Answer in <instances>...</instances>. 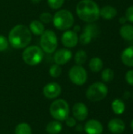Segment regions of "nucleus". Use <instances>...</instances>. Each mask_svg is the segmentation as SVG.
Wrapping results in <instances>:
<instances>
[{"label": "nucleus", "instance_id": "obj_13", "mask_svg": "<svg viewBox=\"0 0 133 134\" xmlns=\"http://www.w3.org/2000/svg\"><path fill=\"white\" fill-rule=\"evenodd\" d=\"M72 57V53L68 49H60L55 52L53 56L54 62L58 65L66 64Z\"/></svg>", "mask_w": 133, "mask_h": 134}, {"label": "nucleus", "instance_id": "obj_2", "mask_svg": "<svg viewBox=\"0 0 133 134\" xmlns=\"http://www.w3.org/2000/svg\"><path fill=\"white\" fill-rule=\"evenodd\" d=\"M78 16L86 23H94L100 18V7L93 0H81L76 6Z\"/></svg>", "mask_w": 133, "mask_h": 134}, {"label": "nucleus", "instance_id": "obj_26", "mask_svg": "<svg viewBox=\"0 0 133 134\" xmlns=\"http://www.w3.org/2000/svg\"><path fill=\"white\" fill-rule=\"evenodd\" d=\"M49 73L51 77L58 78L60 76V75L62 73V68H61L60 65H58L56 64H53L49 70Z\"/></svg>", "mask_w": 133, "mask_h": 134}, {"label": "nucleus", "instance_id": "obj_12", "mask_svg": "<svg viewBox=\"0 0 133 134\" xmlns=\"http://www.w3.org/2000/svg\"><path fill=\"white\" fill-rule=\"evenodd\" d=\"M72 113L75 119L82 122L87 119L88 115H89V110H88L87 106L85 104L82 102H78V103H76L73 106Z\"/></svg>", "mask_w": 133, "mask_h": 134}, {"label": "nucleus", "instance_id": "obj_10", "mask_svg": "<svg viewBox=\"0 0 133 134\" xmlns=\"http://www.w3.org/2000/svg\"><path fill=\"white\" fill-rule=\"evenodd\" d=\"M62 44L67 48H73L78 45V34L71 30H67L61 36Z\"/></svg>", "mask_w": 133, "mask_h": 134}, {"label": "nucleus", "instance_id": "obj_29", "mask_svg": "<svg viewBox=\"0 0 133 134\" xmlns=\"http://www.w3.org/2000/svg\"><path fill=\"white\" fill-rule=\"evenodd\" d=\"M9 46V41L4 36L0 35V52L5 51Z\"/></svg>", "mask_w": 133, "mask_h": 134}, {"label": "nucleus", "instance_id": "obj_9", "mask_svg": "<svg viewBox=\"0 0 133 134\" xmlns=\"http://www.w3.org/2000/svg\"><path fill=\"white\" fill-rule=\"evenodd\" d=\"M98 27L92 23H89L85 26L83 32L78 37V42L82 45H88L92 42L93 38H96L98 35Z\"/></svg>", "mask_w": 133, "mask_h": 134}, {"label": "nucleus", "instance_id": "obj_30", "mask_svg": "<svg viewBox=\"0 0 133 134\" xmlns=\"http://www.w3.org/2000/svg\"><path fill=\"white\" fill-rule=\"evenodd\" d=\"M125 17L128 21L133 23V5L129 6L125 12Z\"/></svg>", "mask_w": 133, "mask_h": 134}, {"label": "nucleus", "instance_id": "obj_23", "mask_svg": "<svg viewBox=\"0 0 133 134\" xmlns=\"http://www.w3.org/2000/svg\"><path fill=\"white\" fill-rule=\"evenodd\" d=\"M31 128L29 124L22 122L18 124L15 128V134H31Z\"/></svg>", "mask_w": 133, "mask_h": 134}, {"label": "nucleus", "instance_id": "obj_16", "mask_svg": "<svg viewBox=\"0 0 133 134\" xmlns=\"http://www.w3.org/2000/svg\"><path fill=\"white\" fill-rule=\"evenodd\" d=\"M122 62L127 67L133 68V46L125 48L121 54Z\"/></svg>", "mask_w": 133, "mask_h": 134}, {"label": "nucleus", "instance_id": "obj_33", "mask_svg": "<svg viewBox=\"0 0 133 134\" xmlns=\"http://www.w3.org/2000/svg\"><path fill=\"white\" fill-rule=\"evenodd\" d=\"M126 21H128V20H127V19H126L125 16L121 17V18L119 19V22H120V24H122V25L125 24H126Z\"/></svg>", "mask_w": 133, "mask_h": 134}, {"label": "nucleus", "instance_id": "obj_4", "mask_svg": "<svg viewBox=\"0 0 133 134\" xmlns=\"http://www.w3.org/2000/svg\"><path fill=\"white\" fill-rule=\"evenodd\" d=\"M43 50L38 46H27L22 53L23 60L30 66H35L40 64L43 60Z\"/></svg>", "mask_w": 133, "mask_h": 134}, {"label": "nucleus", "instance_id": "obj_18", "mask_svg": "<svg viewBox=\"0 0 133 134\" xmlns=\"http://www.w3.org/2000/svg\"><path fill=\"white\" fill-rule=\"evenodd\" d=\"M120 35L126 41H133V25L129 24H123L120 28Z\"/></svg>", "mask_w": 133, "mask_h": 134}, {"label": "nucleus", "instance_id": "obj_27", "mask_svg": "<svg viewBox=\"0 0 133 134\" xmlns=\"http://www.w3.org/2000/svg\"><path fill=\"white\" fill-rule=\"evenodd\" d=\"M40 21L43 24H49L53 21V15L49 12L42 13L39 16Z\"/></svg>", "mask_w": 133, "mask_h": 134}, {"label": "nucleus", "instance_id": "obj_25", "mask_svg": "<svg viewBox=\"0 0 133 134\" xmlns=\"http://www.w3.org/2000/svg\"><path fill=\"white\" fill-rule=\"evenodd\" d=\"M101 78L104 82H110L114 78V72L111 68H106L102 71Z\"/></svg>", "mask_w": 133, "mask_h": 134}, {"label": "nucleus", "instance_id": "obj_34", "mask_svg": "<svg viewBox=\"0 0 133 134\" xmlns=\"http://www.w3.org/2000/svg\"><path fill=\"white\" fill-rule=\"evenodd\" d=\"M80 30H81V27L79 26V25H76V26H74V31H75L76 33L77 32H78V31H80Z\"/></svg>", "mask_w": 133, "mask_h": 134}, {"label": "nucleus", "instance_id": "obj_11", "mask_svg": "<svg viewBox=\"0 0 133 134\" xmlns=\"http://www.w3.org/2000/svg\"><path fill=\"white\" fill-rule=\"evenodd\" d=\"M43 95L48 99H55L61 93V86L56 82H49L43 88Z\"/></svg>", "mask_w": 133, "mask_h": 134}, {"label": "nucleus", "instance_id": "obj_31", "mask_svg": "<svg viewBox=\"0 0 133 134\" xmlns=\"http://www.w3.org/2000/svg\"><path fill=\"white\" fill-rule=\"evenodd\" d=\"M125 79L128 84L133 86V70H129L125 75Z\"/></svg>", "mask_w": 133, "mask_h": 134}, {"label": "nucleus", "instance_id": "obj_37", "mask_svg": "<svg viewBox=\"0 0 133 134\" xmlns=\"http://www.w3.org/2000/svg\"><path fill=\"white\" fill-rule=\"evenodd\" d=\"M132 98H133V93H132Z\"/></svg>", "mask_w": 133, "mask_h": 134}, {"label": "nucleus", "instance_id": "obj_15", "mask_svg": "<svg viewBox=\"0 0 133 134\" xmlns=\"http://www.w3.org/2000/svg\"><path fill=\"white\" fill-rule=\"evenodd\" d=\"M108 130L113 134H122L125 130V124L121 119H112L108 122Z\"/></svg>", "mask_w": 133, "mask_h": 134}, {"label": "nucleus", "instance_id": "obj_32", "mask_svg": "<svg viewBox=\"0 0 133 134\" xmlns=\"http://www.w3.org/2000/svg\"><path fill=\"white\" fill-rule=\"evenodd\" d=\"M66 124L67 126L69 127H74L76 126V119L74 117H70L68 116L66 119H65Z\"/></svg>", "mask_w": 133, "mask_h": 134}, {"label": "nucleus", "instance_id": "obj_17", "mask_svg": "<svg viewBox=\"0 0 133 134\" xmlns=\"http://www.w3.org/2000/svg\"><path fill=\"white\" fill-rule=\"evenodd\" d=\"M117 9L112 5H105L100 9V16L107 20L114 19L117 16Z\"/></svg>", "mask_w": 133, "mask_h": 134}, {"label": "nucleus", "instance_id": "obj_1", "mask_svg": "<svg viewBox=\"0 0 133 134\" xmlns=\"http://www.w3.org/2000/svg\"><path fill=\"white\" fill-rule=\"evenodd\" d=\"M9 44L14 49L26 48L31 41V32L24 24H17L9 33Z\"/></svg>", "mask_w": 133, "mask_h": 134}, {"label": "nucleus", "instance_id": "obj_14", "mask_svg": "<svg viewBox=\"0 0 133 134\" xmlns=\"http://www.w3.org/2000/svg\"><path fill=\"white\" fill-rule=\"evenodd\" d=\"M84 130L87 134H102L103 127L100 121L90 119L85 123Z\"/></svg>", "mask_w": 133, "mask_h": 134}, {"label": "nucleus", "instance_id": "obj_7", "mask_svg": "<svg viewBox=\"0 0 133 134\" xmlns=\"http://www.w3.org/2000/svg\"><path fill=\"white\" fill-rule=\"evenodd\" d=\"M108 93V88L100 82L92 84L86 91V97L92 102H97L103 100Z\"/></svg>", "mask_w": 133, "mask_h": 134}, {"label": "nucleus", "instance_id": "obj_3", "mask_svg": "<svg viewBox=\"0 0 133 134\" xmlns=\"http://www.w3.org/2000/svg\"><path fill=\"white\" fill-rule=\"evenodd\" d=\"M53 23L56 29L67 31L74 25V17L71 11L67 9H61L57 11L53 16Z\"/></svg>", "mask_w": 133, "mask_h": 134}, {"label": "nucleus", "instance_id": "obj_5", "mask_svg": "<svg viewBox=\"0 0 133 134\" xmlns=\"http://www.w3.org/2000/svg\"><path fill=\"white\" fill-rule=\"evenodd\" d=\"M49 112L56 120L60 122L65 121L70 113L69 104L63 99H57L51 104Z\"/></svg>", "mask_w": 133, "mask_h": 134}, {"label": "nucleus", "instance_id": "obj_20", "mask_svg": "<svg viewBox=\"0 0 133 134\" xmlns=\"http://www.w3.org/2000/svg\"><path fill=\"white\" fill-rule=\"evenodd\" d=\"M63 129V126L60 121H52L49 122L45 128L46 132L49 134H59Z\"/></svg>", "mask_w": 133, "mask_h": 134}, {"label": "nucleus", "instance_id": "obj_21", "mask_svg": "<svg viewBox=\"0 0 133 134\" xmlns=\"http://www.w3.org/2000/svg\"><path fill=\"white\" fill-rule=\"evenodd\" d=\"M89 67L90 70L92 72L97 73V72L100 71L103 69V60L100 57H92L90 60L89 64Z\"/></svg>", "mask_w": 133, "mask_h": 134}, {"label": "nucleus", "instance_id": "obj_24", "mask_svg": "<svg viewBox=\"0 0 133 134\" xmlns=\"http://www.w3.org/2000/svg\"><path fill=\"white\" fill-rule=\"evenodd\" d=\"M87 60V53L82 49H79L74 55V61L77 65H82Z\"/></svg>", "mask_w": 133, "mask_h": 134}, {"label": "nucleus", "instance_id": "obj_28", "mask_svg": "<svg viewBox=\"0 0 133 134\" xmlns=\"http://www.w3.org/2000/svg\"><path fill=\"white\" fill-rule=\"evenodd\" d=\"M65 0H47L49 6L53 9H60L64 3Z\"/></svg>", "mask_w": 133, "mask_h": 134}, {"label": "nucleus", "instance_id": "obj_8", "mask_svg": "<svg viewBox=\"0 0 133 134\" xmlns=\"http://www.w3.org/2000/svg\"><path fill=\"white\" fill-rule=\"evenodd\" d=\"M68 76L72 83L77 86L84 85L88 79V74L86 70L81 65L73 66L69 71Z\"/></svg>", "mask_w": 133, "mask_h": 134}, {"label": "nucleus", "instance_id": "obj_6", "mask_svg": "<svg viewBox=\"0 0 133 134\" xmlns=\"http://www.w3.org/2000/svg\"><path fill=\"white\" fill-rule=\"evenodd\" d=\"M40 46L43 52L46 53H54L58 46V40L55 32L52 30H45L41 35Z\"/></svg>", "mask_w": 133, "mask_h": 134}, {"label": "nucleus", "instance_id": "obj_36", "mask_svg": "<svg viewBox=\"0 0 133 134\" xmlns=\"http://www.w3.org/2000/svg\"><path fill=\"white\" fill-rule=\"evenodd\" d=\"M131 127H132V129L133 130V119L132 121V122H131Z\"/></svg>", "mask_w": 133, "mask_h": 134}, {"label": "nucleus", "instance_id": "obj_19", "mask_svg": "<svg viewBox=\"0 0 133 134\" xmlns=\"http://www.w3.org/2000/svg\"><path fill=\"white\" fill-rule=\"evenodd\" d=\"M29 30L32 34L35 35H41L45 31V26L44 24L42 23L40 20H34L30 23Z\"/></svg>", "mask_w": 133, "mask_h": 134}, {"label": "nucleus", "instance_id": "obj_22", "mask_svg": "<svg viewBox=\"0 0 133 134\" xmlns=\"http://www.w3.org/2000/svg\"><path fill=\"white\" fill-rule=\"evenodd\" d=\"M111 108L116 115H122L125 110V105L122 100L115 99L111 104Z\"/></svg>", "mask_w": 133, "mask_h": 134}, {"label": "nucleus", "instance_id": "obj_35", "mask_svg": "<svg viewBox=\"0 0 133 134\" xmlns=\"http://www.w3.org/2000/svg\"><path fill=\"white\" fill-rule=\"evenodd\" d=\"M32 3H34V4H37V3H39L41 2V0H31Z\"/></svg>", "mask_w": 133, "mask_h": 134}]
</instances>
